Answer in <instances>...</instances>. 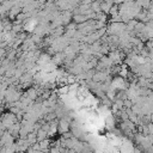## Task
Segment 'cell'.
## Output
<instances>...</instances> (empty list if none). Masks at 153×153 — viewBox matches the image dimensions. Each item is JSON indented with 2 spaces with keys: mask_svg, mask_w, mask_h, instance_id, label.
<instances>
[{
  "mask_svg": "<svg viewBox=\"0 0 153 153\" xmlns=\"http://www.w3.org/2000/svg\"><path fill=\"white\" fill-rule=\"evenodd\" d=\"M14 122H17V117L13 114H5L1 118V123L5 126L6 129H8Z\"/></svg>",
  "mask_w": 153,
  "mask_h": 153,
  "instance_id": "6da1fadb",
  "label": "cell"
},
{
  "mask_svg": "<svg viewBox=\"0 0 153 153\" xmlns=\"http://www.w3.org/2000/svg\"><path fill=\"white\" fill-rule=\"evenodd\" d=\"M69 129V121H67L66 118H60V121L57 122V131H60L61 134L65 131H68Z\"/></svg>",
  "mask_w": 153,
  "mask_h": 153,
  "instance_id": "7a4b0ae2",
  "label": "cell"
},
{
  "mask_svg": "<svg viewBox=\"0 0 153 153\" xmlns=\"http://www.w3.org/2000/svg\"><path fill=\"white\" fill-rule=\"evenodd\" d=\"M36 136H37V141H41V140H43V139L47 137V131L43 130L42 128H39V129H37V131H36Z\"/></svg>",
  "mask_w": 153,
  "mask_h": 153,
  "instance_id": "3957f363",
  "label": "cell"
},
{
  "mask_svg": "<svg viewBox=\"0 0 153 153\" xmlns=\"http://www.w3.org/2000/svg\"><path fill=\"white\" fill-rule=\"evenodd\" d=\"M51 1H57V0H51Z\"/></svg>",
  "mask_w": 153,
  "mask_h": 153,
  "instance_id": "277c9868",
  "label": "cell"
},
{
  "mask_svg": "<svg viewBox=\"0 0 153 153\" xmlns=\"http://www.w3.org/2000/svg\"><path fill=\"white\" fill-rule=\"evenodd\" d=\"M2 1H4V0H0V2H2Z\"/></svg>",
  "mask_w": 153,
  "mask_h": 153,
  "instance_id": "5b68a950",
  "label": "cell"
}]
</instances>
